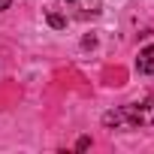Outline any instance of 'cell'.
<instances>
[{
    "instance_id": "1",
    "label": "cell",
    "mask_w": 154,
    "mask_h": 154,
    "mask_svg": "<svg viewBox=\"0 0 154 154\" xmlns=\"http://www.w3.org/2000/svg\"><path fill=\"white\" fill-rule=\"evenodd\" d=\"M103 124L106 127H151L154 124V97H145L139 103H127V106H118L112 112L103 115Z\"/></svg>"
},
{
    "instance_id": "2",
    "label": "cell",
    "mask_w": 154,
    "mask_h": 154,
    "mask_svg": "<svg viewBox=\"0 0 154 154\" xmlns=\"http://www.w3.org/2000/svg\"><path fill=\"white\" fill-rule=\"evenodd\" d=\"M60 3H66L79 15H100L103 12V0H60Z\"/></svg>"
},
{
    "instance_id": "3",
    "label": "cell",
    "mask_w": 154,
    "mask_h": 154,
    "mask_svg": "<svg viewBox=\"0 0 154 154\" xmlns=\"http://www.w3.org/2000/svg\"><path fill=\"white\" fill-rule=\"evenodd\" d=\"M136 69L142 75H154V45H145L136 57Z\"/></svg>"
},
{
    "instance_id": "4",
    "label": "cell",
    "mask_w": 154,
    "mask_h": 154,
    "mask_svg": "<svg viewBox=\"0 0 154 154\" xmlns=\"http://www.w3.org/2000/svg\"><path fill=\"white\" fill-rule=\"evenodd\" d=\"M45 21H48V27H54V30H63V27H66V18H63V15H57V12H48V15H45Z\"/></svg>"
},
{
    "instance_id": "5",
    "label": "cell",
    "mask_w": 154,
    "mask_h": 154,
    "mask_svg": "<svg viewBox=\"0 0 154 154\" xmlns=\"http://www.w3.org/2000/svg\"><path fill=\"white\" fill-rule=\"evenodd\" d=\"M88 145H91V139H88V136H82V139H79V142H75V151H85V148H88Z\"/></svg>"
},
{
    "instance_id": "6",
    "label": "cell",
    "mask_w": 154,
    "mask_h": 154,
    "mask_svg": "<svg viewBox=\"0 0 154 154\" xmlns=\"http://www.w3.org/2000/svg\"><path fill=\"white\" fill-rule=\"evenodd\" d=\"M12 6V0H0V12H3V9H9Z\"/></svg>"
}]
</instances>
